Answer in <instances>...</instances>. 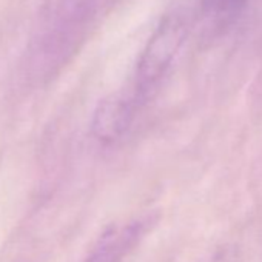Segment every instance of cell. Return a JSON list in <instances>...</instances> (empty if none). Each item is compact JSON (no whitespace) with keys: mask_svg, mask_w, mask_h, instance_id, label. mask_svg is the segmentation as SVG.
Returning a JSON list of instances; mask_svg holds the SVG:
<instances>
[{"mask_svg":"<svg viewBox=\"0 0 262 262\" xmlns=\"http://www.w3.org/2000/svg\"><path fill=\"white\" fill-rule=\"evenodd\" d=\"M256 0H199L201 17L213 33L234 27Z\"/></svg>","mask_w":262,"mask_h":262,"instance_id":"cell-5","label":"cell"},{"mask_svg":"<svg viewBox=\"0 0 262 262\" xmlns=\"http://www.w3.org/2000/svg\"><path fill=\"white\" fill-rule=\"evenodd\" d=\"M100 0H48L25 54L24 70L34 85L53 80L76 56Z\"/></svg>","mask_w":262,"mask_h":262,"instance_id":"cell-1","label":"cell"},{"mask_svg":"<svg viewBox=\"0 0 262 262\" xmlns=\"http://www.w3.org/2000/svg\"><path fill=\"white\" fill-rule=\"evenodd\" d=\"M138 111L141 110L126 93L108 96L93 113L91 135L105 145L119 142L133 126Z\"/></svg>","mask_w":262,"mask_h":262,"instance_id":"cell-4","label":"cell"},{"mask_svg":"<svg viewBox=\"0 0 262 262\" xmlns=\"http://www.w3.org/2000/svg\"><path fill=\"white\" fill-rule=\"evenodd\" d=\"M202 262H237V251L234 247H222Z\"/></svg>","mask_w":262,"mask_h":262,"instance_id":"cell-6","label":"cell"},{"mask_svg":"<svg viewBox=\"0 0 262 262\" xmlns=\"http://www.w3.org/2000/svg\"><path fill=\"white\" fill-rule=\"evenodd\" d=\"M185 25L179 16L165 17L145 45L136 67L135 79L126 93L139 110L156 94L170 73L185 39Z\"/></svg>","mask_w":262,"mask_h":262,"instance_id":"cell-2","label":"cell"},{"mask_svg":"<svg viewBox=\"0 0 262 262\" xmlns=\"http://www.w3.org/2000/svg\"><path fill=\"white\" fill-rule=\"evenodd\" d=\"M155 222L156 217L148 213L108 227L94 242L85 262H123L141 244Z\"/></svg>","mask_w":262,"mask_h":262,"instance_id":"cell-3","label":"cell"}]
</instances>
